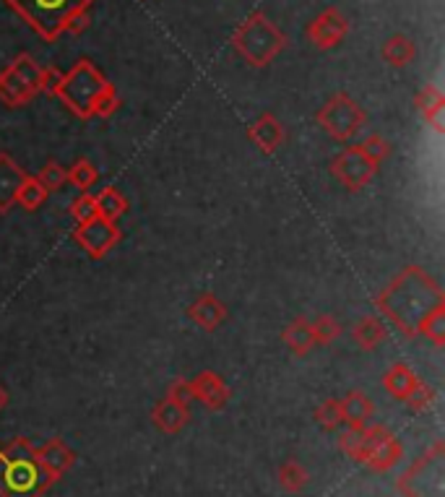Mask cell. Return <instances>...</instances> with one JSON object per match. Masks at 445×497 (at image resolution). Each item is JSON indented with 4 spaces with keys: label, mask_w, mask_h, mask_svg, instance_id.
<instances>
[{
    "label": "cell",
    "mask_w": 445,
    "mask_h": 497,
    "mask_svg": "<svg viewBox=\"0 0 445 497\" xmlns=\"http://www.w3.org/2000/svg\"><path fill=\"white\" fill-rule=\"evenodd\" d=\"M378 311L409 339L420 336L422 323L445 305L443 290L438 282L420 266L406 269L375 297Z\"/></svg>",
    "instance_id": "1"
},
{
    "label": "cell",
    "mask_w": 445,
    "mask_h": 497,
    "mask_svg": "<svg viewBox=\"0 0 445 497\" xmlns=\"http://www.w3.org/2000/svg\"><path fill=\"white\" fill-rule=\"evenodd\" d=\"M50 484L37 461V445L26 437L0 445V497H43Z\"/></svg>",
    "instance_id": "2"
},
{
    "label": "cell",
    "mask_w": 445,
    "mask_h": 497,
    "mask_svg": "<svg viewBox=\"0 0 445 497\" xmlns=\"http://www.w3.org/2000/svg\"><path fill=\"white\" fill-rule=\"evenodd\" d=\"M234 53L253 68H263L287 47V34L263 11H253L232 34Z\"/></svg>",
    "instance_id": "3"
},
{
    "label": "cell",
    "mask_w": 445,
    "mask_h": 497,
    "mask_svg": "<svg viewBox=\"0 0 445 497\" xmlns=\"http://www.w3.org/2000/svg\"><path fill=\"white\" fill-rule=\"evenodd\" d=\"M43 40L55 42L65 34V24L73 14L89 11L94 0H5Z\"/></svg>",
    "instance_id": "4"
},
{
    "label": "cell",
    "mask_w": 445,
    "mask_h": 497,
    "mask_svg": "<svg viewBox=\"0 0 445 497\" xmlns=\"http://www.w3.org/2000/svg\"><path fill=\"white\" fill-rule=\"evenodd\" d=\"M107 86H109V81L99 73V68L94 62L79 61L68 73H63V83H61L55 97H61L71 112H76L79 118L86 120L94 115V107L99 102V97L105 94Z\"/></svg>",
    "instance_id": "5"
},
{
    "label": "cell",
    "mask_w": 445,
    "mask_h": 497,
    "mask_svg": "<svg viewBox=\"0 0 445 497\" xmlns=\"http://www.w3.org/2000/svg\"><path fill=\"white\" fill-rule=\"evenodd\" d=\"M403 497H445V443L438 440L396 482Z\"/></svg>",
    "instance_id": "6"
},
{
    "label": "cell",
    "mask_w": 445,
    "mask_h": 497,
    "mask_svg": "<svg viewBox=\"0 0 445 497\" xmlns=\"http://www.w3.org/2000/svg\"><path fill=\"white\" fill-rule=\"evenodd\" d=\"M40 65L32 55H16L0 71V100L8 107H24L40 91Z\"/></svg>",
    "instance_id": "7"
},
{
    "label": "cell",
    "mask_w": 445,
    "mask_h": 497,
    "mask_svg": "<svg viewBox=\"0 0 445 497\" xmlns=\"http://www.w3.org/2000/svg\"><path fill=\"white\" fill-rule=\"evenodd\" d=\"M365 120H367L365 110L346 91H336L318 110L320 128L336 141H352L365 128Z\"/></svg>",
    "instance_id": "8"
},
{
    "label": "cell",
    "mask_w": 445,
    "mask_h": 497,
    "mask_svg": "<svg viewBox=\"0 0 445 497\" xmlns=\"http://www.w3.org/2000/svg\"><path fill=\"white\" fill-rule=\"evenodd\" d=\"M362 443H365V458L362 464L378 474L391 472L399 461L403 458L402 443L396 440V435L383 427V425H367L362 430Z\"/></svg>",
    "instance_id": "9"
},
{
    "label": "cell",
    "mask_w": 445,
    "mask_h": 497,
    "mask_svg": "<svg viewBox=\"0 0 445 497\" xmlns=\"http://www.w3.org/2000/svg\"><path fill=\"white\" fill-rule=\"evenodd\" d=\"M73 237H76V243H79L94 261H99V258H105L107 253L123 240V232L118 229L115 222H107L102 216H91L89 222L76 225Z\"/></svg>",
    "instance_id": "10"
},
{
    "label": "cell",
    "mask_w": 445,
    "mask_h": 497,
    "mask_svg": "<svg viewBox=\"0 0 445 497\" xmlns=\"http://www.w3.org/2000/svg\"><path fill=\"white\" fill-rule=\"evenodd\" d=\"M378 172V165H373L365 154H362L360 146H349L344 148L339 157L334 159V175L341 186L349 187V190H360L365 187Z\"/></svg>",
    "instance_id": "11"
},
{
    "label": "cell",
    "mask_w": 445,
    "mask_h": 497,
    "mask_svg": "<svg viewBox=\"0 0 445 497\" xmlns=\"http://www.w3.org/2000/svg\"><path fill=\"white\" fill-rule=\"evenodd\" d=\"M349 34V19L341 14L336 5H328L320 16L310 21L308 26V40L318 50H331L336 47L344 37Z\"/></svg>",
    "instance_id": "12"
},
{
    "label": "cell",
    "mask_w": 445,
    "mask_h": 497,
    "mask_svg": "<svg viewBox=\"0 0 445 497\" xmlns=\"http://www.w3.org/2000/svg\"><path fill=\"white\" fill-rule=\"evenodd\" d=\"M37 461H40V466H43L44 477L55 484L58 479L63 477L65 472H71V466H73V461H76V454L65 445L61 437H50L47 443L37 445Z\"/></svg>",
    "instance_id": "13"
},
{
    "label": "cell",
    "mask_w": 445,
    "mask_h": 497,
    "mask_svg": "<svg viewBox=\"0 0 445 497\" xmlns=\"http://www.w3.org/2000/svg\"><path fill=\"white\" fill-rule=\"evenodd\" d=\"M191 388H193V398H198L206 409H212V412H219V409H224L227 406V401H230V388H227V383L219 378L212 370H204L201 375H195V380H191Z\"/></svg>",
    "instance_id": "14"
},
{
    "label": "cell",
    "mask_w": 445,
    "mask_h": 497,
    "mask_svg": "<svg viewBox=\"0 0 445 497\" xmlns=\"http://www.w3.org/2000/svg\"><path fill=\"white\" fill-rule=\"evenodd\" d=\"M248 139L258 146L263 154H274L279 146L284 144V125L279 123V118H274L271 112L260 115L251 128H248Z\"/></svg>",
    "instance_id": "15"
},
{
    "label": "cell",
    "mask_w": 445,
    "mask_h": 497,
    "mask_svg": "<svg viewBox=\"0 0 445 497\" xmlns=\"http://www.w3.org/2000/svg\"><path fill=\"white\" fill-rule=\"evenodd\" d=\"M341 401V419L349 430H365L370 425V419L375 415V406L370 401V396L362 391H352L346 394Z\"/></svg>",
    "instance_id": "16"
},
{
    "label": "cell",
    "mask_w": 445,
    "mask_h": 497,
    "mask_svg": "<svg viewBox=\"0 0 445 497\" xmlns=\"http://www.w3.org/2000/svg\"><path fill=\"white\" fill-rule=\"evenodd\" d=\"M26 180V172L8 154H0V214L16 204L19 187Z\"/></svg>",
    "instance_id": "17"
},
{
    "label": "cell",
    "mask_w": 445,
    "mask_h": 497,
    "mask_svg": "<svg viewBox=\"0 0 445 497\" xmlns=\"http://www.w3.org/2000/svg\"><path fill=\"white\" fill-rule=\"evenodd\" d=\"M188 416H191V409L183 406V404H177L170 396H165V398L154 406V412H151L154 425H156L162 433H167V435L180 433V430L188 425Z\"/></svg>",
    "instance_id": "18"
},
{
    "label": "cell",
    "mask_w": 445,
    "mask_h": 497,
    "mask_svg": "<svg viewBox=\"0 0 445 497\" xmlns=\"http://www.w3.org/2000/svg\"><path fill=\"white\" fill-rule=\"evenodd\" d=\"M191 318L201 326V329H206V331H213L216 326H222L224 323V318H227V308H224V302L219 300V297H213L212 292H204L195 302L191 305Z\"/></svg>",
    "instance_id": "19"
},
{
    "label": "cell",
    "mask_w": 445,
    "mask_h": 497,
    "mask_svg": "<svg viewBox=\"0 0 445 497\" xmlns=\"http://www.w3.org/2000/svg\"><path fill=\"white\" fill-rule=\"evenodd\" d=\"M414 104H417V110L422 112V118L427 123L432 125L438 133H445V97L438 86H432V83L424 86L422 91L417 94Z\"/></svg>",
    "instance_id": "20"
},
{
    "label": "cell",
    "mask_w": 445,
    "mask_h": 497,
    "mask_svg": "<svg viewBox=\"0 0 445 497\" xmlns=\"http://www.w3.org/2000/svg\"><path fill=\"white\" fill-rule=\"evenodd\" d=\"M417 383H420V378H417V373H414L406 362L391 365V368L385 370V375H383V388L393 396V398H399V401H403L406 396L412 394V388H414Z\"/></svg>",
    "instance_id": "21"
},
{
    "label": "cell",
    "mask_w": 445,
    "mask_h": 497,
    "mask_svg": "<svg viewBox=\"0 0 445 497\" xmlns=\"http://www.w3.org/2000/svg\"><path fill=\"white\" fill-rule=\"evenodd\" d=\"M94 208H97V216H102L107 222H118V219L128 211V201L118 187L109 186L102 187V190L94 196Z\"/></svg>",
    "instance_id": "22"
},
{
    "label": "cell",
    "mask_w": 445,
    "mask_h": 497,
    "mask_svg": "<svg viewBox=\"0 0 445 497\" xmlns=\"http://www.w3.org/2000/svg\"><path fill=\"white\" fill-rule=\"evenodd\" d=\"M417 58V44L406 34H393L391 40L383 44V61L393 68H403Z\"/></svg>",
    "instance_id": "23"
},
{
    "label": "cell",
    "mask_w": 445,
    "mask_h": 497,
    "mask_svg": "<svg viewBox=\"0 0 445 497\" xmlns=\"http://www.w3.org/2000/svg\"><path fill=\"white\" fill-rule=\"evenodd\" d=\"M284 341H287V347L295 354H299V357L308 354L316 347L313 323H310L308 318H297V320H292V323L287 326V331H284Z\"/></svg>",
    "instance_id": "24"
},
{
    "label": "cell",
    "mask_w": 445,
    "mask_h": 497,
    "mask_svg": "<svg viewBox=\"0 0 445 497\" xmlns=\"http://www.w3.org/2000/svg\"><path fill=\"white\" fill-rule=\"evenodd\" d=\"M352 336H355V341L360 344L362 349H375L378 344H383V339H385V326H383L375 315H367V318H362V320L355 323Z\"/></svg>",
    "instance_id": "25"
},
{
    "label": "cell",
    "mask_w": 445,
    "mask_h": 497,
    "mask_svg": "<svg viewBox=\"0 0 445 497\" xmlns=\"http://www.w3.org/2000/svg\"><path fill=\"white\" fill-rule=\"evenodd\" d=\"M308 479H310L308 469H305L299 461H295V458H287V461L279 466V484H281L287 492H292V495L302 492V490L308 487Z\"/></svg>",
    "instance_id": "26"
},
{
    "label": "cell",
    "mask_w": 445,
    "mask_h": 497,
    "mask_svg": "<svg viewBox=\"0 0 445 497\" xmlns=\"http://www.w3.org/2000/svg\"><path fill=\"white\" fill-rule=\"evenodd\" d=\"M44 198H47V190L40 186V180H37L34 175H26V180H24L22 187H19L16 204H22L26 211H34V208L43 206Z\"/></svg>",
    "instance_id": "27"
},
{
    "label": "cell",
    "mask_w": 445,
    "mask_h": 497,
    "mask_svg": "<svg viewBox=\"0 0 445 497\" xmlns=\"http://www.w3.org/2000/svg\"><path fill=\"white\" fill-rule=\"evenodd\" d=\"M68 180L79 187L81 193H89V187H94L97 180H99V169L91 165L89 159H76V165L71 167V172H68Z\"/></svg>",
    "instance_id": "28"
},
{
    "label": "cell",
    "mask_w": 445,
    "mask_h": 497,
    "mask_svg": "<svg viewBox=\"0 0 445 497\" xmlns=\"http://www.w3.org/2000/svg\"><path fill=\"white\" fill-rule=\"evenodd\" d=\"M34 177H37V180H40V186L50 193V190H61V187L68 183V169H65L61 162L50 159V162L40 169V175H34Z\"/></svg>",
    "instance_id": "29"
},
{
    "label": "cell",
    "mask_w": 445,
    "mask_h": 497,
    "mask_svg": "<svg viewBox=\"0 0 445 497\" xmlns=\"http://www.w3.org/2000/svg\"><path fill=\"white\" fill-rule=\"evenodd\" d=\"M313 336H316V344H320V347L334 344L341 336L339 320L334 315H320L318 320L313 323Z\"/></svg>",
    "instance_id": "30"
},
{
    "label": "cell",
    "mask_w": 445,
    "mask_h": 497,
    "mask_svg": "<svg viewBox=\"0 0 445 497\" xmlns=\"http://www.w3.org/2000/svg\"><path fill=\"white\" fill-rule=\"evenodd\" d=\"M406 404H409V409L412 412H427V409H432V404L438 401V394H435V388H430L427 383H417L414 388H412V394L403 398Z\"/></svg>",
    "instance_id": "31"
},
{
    "label": "cell",
    "mask_w": 445,
    "mask_h": 497,
    "mask_svg": "<svg viewBox=\"0 0 445 497\" xmlns=\"http://www.w3.org/2000/svg\"><path fill=\"white\" fill-rule=\"evenodd\" d=\"M316 419H318V425L323 430H336L341 422H344V419H341L339 398H326L318 409H316Z\"/></svg>",
    "instance_id": "32"
},
{
    "label": "cell",
    "mask_w": 445,
    "mask_h": 497,
    "mask_svg": "<svg viewBox=\"0 0 445 497\" xmlns=\"http://www.w3.org/2000/svg\"><path fill=\"white\" fill-rule=\"evenodd\" d=\"M422 336H427L435 347H443L445 344V305L443 308H438V311L432 312L427 320L422 323V329H420Z\"/></svg>",
    "instance_id": "33"
},
{
    "label": "cell",
    "mask_w": 445,
    "mask_h": 497,
    "mask_svg": "<svg viewBox=\"0 0 445 497\" xmlns=\"http://www.w3.org/2000/svg\"><path fill=\"white\" fill-rule=\"evenodd\" d=\"M339 448L341 454H346V456L352 458V461H357L362 464V458H365V443H362V430H344L339 435Z\"/></svg>",
    "instance_id": "34"
},
{
    "label": "cell",
    "mask_w": 445,
    "mask_h": 497,
    "mask_svg": "<svg viewBox=\"0 0 445 497\" xmlns=\"http://www.w3.org/2000/svg\"><path fill=\"white\" fill-rule=\"evenodd\" d=\"M362 154L373 162V165H381L383 159L388 157V141L378 136V133H373V136H367L365 141L360 144Z\"/></svg>",
    "instance_id": "35"
},
{
    "label": "cell",
    "mask_w": 445,
    "mask_h": 497,
    "mask_svg": "<svg viewBox=\"0 0 445 497\" xmlns=\"http://www.w3.org/2000/svg\"><path fill=\"white\" fill-rule=\"evenodd\" d=\"M71 216L76 219V225L89 222L91 216H97V208H94V196L91 193H81L73 204H71Z\"/></svg>",
    "instance_id": "36"
},
{
    "label": "cell",
    "mask_w": 445,
    "mask_h": 497,
    "mask_svg": "<svg viewBox=\"0 0 445 497\" xmlns=\"http://www.w3.org/2000/svg\"><path fill=\"white\" fill-rule=\"evenodd\" d=\"M118 107H120V97H118L115 86L109 83V86L105 89V94L99 97L97 107H94V115H99V118H109L112 112H118Z\"/></svg>",
    "instance_id": "37"
},
{
    "label": "cell",
    "mask_w": 445,
    "mask_h": 497,
    "mask_svg": "<svg viewBox=\"0 0 445 497\" xmlns=\"http://www.w3.org/2000/svg\"><path fill=\"white\" fill-rule=\"evenodd\" d=\"M61 83H63V71L61 68H43L40 71V91L44 94H58V89H61Z\"/></svg>",
    "instance_id": "38"
},
{
    "label": "cell",
    "mask_w": 445,
    "mask_h": 497,
    "mask_svg": "<svg viewBox=\"0 0 445 497\" xmlns=\"http://www.w3.org/2000/svg\"><path fill=\"white\" fill-rule=\"evenodd\" d=\"M167 396L170 398H175L177 404H183V406H188L191 409V404L195 401L193 398V388H191V380H175V383H170V391H167Z\"/></svg>",
    "instance_id": "39"
},
{
    "label": "cell",
    "mask_w": 445,
    "mask_h": 497,
    "mask_svg": "<svg viewBox=\"0 0 445 497\" xmlns=\"http://www.w3.org/2000/svg\"><path fill=\"white\" fill-rule=\"evenodd\" d=\"M86 26H89V11H79V14H73L68 24H65V32L68 34H81Z\"/></svg>",
    "instance_id": "40"
},
{
    "label": "cell",
    "mask_w": 445,
    "mask_h": 497,
    "mask_svg": "<svg viewBox=\"0 0 445 497\" xmlns=\"http://www.w3.org/2000/svg\"><path fill=\"white\" fill-rule=\"evenodd\" d=\"M5 404H8V391H5V388L0 386V412L5 409Z\"/></svg>",
    "instance_id": "41"
}]
</instances>
